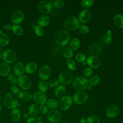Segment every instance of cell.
Instances as JSON below:
<instances>
[{"instance_id": "cell-5", "label": "cell", "mask_w": 123, "mask_h": 123, "mask_svg": "<svg viewBox=\"0 0 123 123\" xmlns=\"http://www.w3.org/2000/svg\"><path fill=\"white\" fill-rule=\"evenodd\" d=\"M73 75L68 70H63L59 74V80L62 85H68L73 80Z\"/></svg>"}, {"instance_id": "cell-15", "label": "cell", "mask_w": 123, "mask_h": 123, "mask_svg": "<svg viewBox=\"0 0 123 123\" xmlns=\"http://www.w3.org/2000/svg\"><path fill=\"white\" fill-rule=\"evenodd\" d=\"M91 12L87 10H82L78 15V20L82 23H85L88 22L91 18Z\"/></svg>"}, {"instance_id": "cell-19", "label": "cell", "mask_w": 123, "mask_h": 123, "mask_svg": "<svg viewBox=\"0 0 123 123\" xmlns=\"http://www.w3.org/2000/svg\"><path fill=\"white\" fill-rule=\"evenodd\" d=\"M10 67L8 63L1 62L0 63V75L5 76L9 74Z\"/></svg>"}, {"instance_id": "cell-3", "label": "cell", "mask_w": 123, "mask_h": 123, "mask_svg": "<svg viewBox=\"0 0 123 123\" xmlns=\"http://www.w3.org/2000/svg\"><path fill=\"white\" fill-rule=\"evenodd\" d=\"M88 80L84 77H77L73 81V86L74 90L81 92L86 90L88 86Z\"/></svg>"}, {"instance_id": "cell-49", "label": "cell", "mask_w": 123, "mask_h": 123, "mask_svg": "<svg viewBox=\"0 0 123 123\" xmlns=\"http://www.w3.org/2000/svg\"><path fill=\"white\" fill-rule=\"evenodd\" d=\"M3 28L6 30H10L12 28V26L9 24H6L3 26Z\"/></svg>"}, {"instance_id": "cell-38", "label": "cell", "mask_w": 123, "mask_h": 123, "mask_svg": "<svg viewBox=\"0 0 123 123\" xmlns=\"http://www.w3.org/2000/svg\"><path fill=\"white\" fill-rule=\"evenodd\" d=\"M7 79L13 84H16L18 83V78L16 75L13 73H11L7 76Z\"/></svg>"}, {"instance_id": "cell-11", "label": "cell", "mask_w": 123, "mask_h": 123, "mask_svg": "<svg viewBox=\"0 0 123 123\" xmlns=\"http://www.w3.org/2000/svg\"><path fill=\"white\" fill-rule=\"evenodd\" d=\"M87 95L83 92H78L73 96V100L77 104H81L85 103L87 99Z\"/></svg>"}, {"instance_id": "cell-48", "label": "cell", "mask_w": 123, "mask_h": 123, "mask_svg": "<svg viewBox=\"0 0 123 123\" xmlns=\"http://www.w3.org/2000/svg\"><path fill=\"white\" fill-rule=\"evenodd\" d=\"M26 123H36V120L33 117H29L27 119Z\"/></svg>"}, {"instance_id": "cell-14", "label": "cell", "mask_w": 123, "mask_h": 123, "mask_svg": "<svg viewBox=\"0 0 123 123\" xmlns=\"http://www.w3.org/2000/svg\"><path fill=\"white\" fill-rule=\"evenodd\" d=\"M24 18V13L21 10H16L14 11L11 16L12 21L16 25L21 23L23 21Z\"/></svg>"}, {"instance_id": "cell-31", "label": "cell", "mask_w": 123, "mask_h": 123, "mask_svg": "<svg viewBox=\"0 0 123 123\" xmlns=\"http://www.w3.org/2000/svg\"><path fill=\"white\" fill-rule=\"evenodd\" d=\"M62 54L66 58L71 59L74 55L73 50L68 47H64L62 49Z\"/></svg>"}, {"instance_id": "cell-37", "label": "cell", "mask_w": 123, "mask_h": 123, "mask_svg": "<svg viewBox=\"0 0 123 123\" xmlns=\"http://www.w3.org/2000/svg\"><path fill=\"white\" fill-rule=\"evenodd\" d=\"M87 122L88 123H100V119L97 115H91L87 117Z\"/></svg>"}, {"instance_id": "cell-28", "label": "cell", "mask_w": 123, "mask_h": 123, "mask_svg": "<svg viewBox=\"0 0 123 123\" xmlns=\"http://www.w3.org/2000/svg\"><path fill=\"white\" fill-rule=\"evenodd\" d=\"M80 42L78 38H73L70 43V48L73 50H77L80 47Z\"/></svg>"}, {"instance_id": "cell-27", "label": "cell", "mask_w": 123, "mask_h": 123, "mask_svg": "<svg viewBox=\"0 0 123 123\" xmlns=\"http://www.w3.org/2000/svg\"><path fill=\"white\" fill-rule=\"evenodd\" d=\"M39 111V107L37 104H32L29 108L28 113L32 117H34L37 115Z\"/></svg>"}, {"instance_id": "cell-57", "label": "cell", "mask_w": 123, "mask_h": 123, "mask_svg": "<svg viewBox=\"0 0 123 123\" xmlns=\"http://www.w3.org/2000/svg\"></svg>"}, {"instance_id": "cell-33", "label": "cell", "mask_w": 123, "mask_h": 123, "mask_svg": "<svg viewBox=\"0 0 123 123\" xmlns=\"http://www.w3.org/2000/svg\"><path fill=\"white\" fill-rule=\"evenodd\" d=\"M38 87L40 91L44 92H46L49 88V85L48 83L45 80L40 81L38 84Z\"/></svg>"}, {"instance_id": "cell-4", "label": "cell", "mask_w": 123, "mask_h": 123, "mask_svg": "<svg viewBox=\"0 0 123 123\" xmlns=\"http://www.w3.org/2000/svg\"><path fill=\"white\" fill-rule=\"evenodd\" d=\"M63 25L64 28L68 30H74L78 28L79 21L74 16H69L65 20Z\"/></svg>"}, {"instance_id": "cell-46", "label": "cell", "mask_w": 123, "mask_h": 123, "mask_svg": "<svg viewBox=\"0 0 123 123\" xmlns=\"http://www.w3.org/2000/svg\"><path fill=\"white\" fill-rule=\"evenodd\" d=\"M59 80L58 79H51L49 82V86L52 87H56L59 84Z\"/></svg>"}, {"instance_id": "cell-41", "label": "cell", "mask_w": 123, "mask_h": 123, "mask_svg": "<svg viewBox=\"0 0 123 123\" xmlns=\"http://www.w3.org/2000/svg\"><path fill=\"white\" fill-rule=\"evenodd\" d=\"M75 59L78 62H83L86 60V56L82 53H79L75 55Z\"/></svg>"}, {"instance_id": "cell-7", "label": "cell", "mask_w": 123, "mask_h": 123, "mask_svg": "<svg viewBox=\"0 0 123 123\" xmlns=\"http://www.w3.org/2000/svg\"><path fill=\"white\" fill-rule=\"evenodd\" d=\"M2 57L6 63H12L16 59V53L13 50L7 49L3 52Z\"/></svg>"}, {"instance_id": "cell-56", "label": "cell", "mask_w": 123, "mask_h": 123, "mask_svg": "<svg viewBox=\"0 0 123 123\" xmlns=\"http://www.w3.org/2000/svg\"><path fill=\"white\" fill-rule=\"evenodd\" d=\"M0 99H1V96H0Z\"/></svg>"}, {"instance_id": "cell-50", "label": "cell", "mask_w": 123, "mask_h": 123, "mask_svg": "<svg viewBox=\"0 0 123 123\" xmlns=\"http://www.w3.org/2000/svg\"><path fill=\"white\" fill-rule=\"evenodd\" d=\"M78 123H87V121L85 118H82Z\"/></svg>"}, {"instance_id": "cell-32", "label": "cell", "mask_w": 123, "mask_h": 123, "mask_svg": "<svg viewBox=\"0 0 123 123\" xmlns=\"http://www.w3.org/2000/svg\"><path fill=\"white\" fill-rule=\"evenodd\" d=\"M59 105V103L57 100L54 98L49 99L47 101V106L51 109H54L57 108Z\"/></svg>"}, {"instance_id": "cell-24", "label": "cell", "mask_w": 123, "mask_h": 123, "mask_svg": "<svg viewBox=\"0 0 123 123\" xmlns=\"http://www.w3.org/2000/svg\"><path fill=\"white\" fill-rule=\"evenodd\" d=\"M25 68L26 73L28 74H32L37 70V65L35 62H30L25 65Z\"/></svg>"}, {"instance_id": "cell-53", "label": "cell", "mask_w": 123, "mask_h": 123, "mask_svg": "<svg viewBox=\"0 0 123 123\" xmlns=\"http://www.w3.org/2000/svg\"><path fill=\"white\" fill-rule=\"evenodd\" d=\"M121 86H122V87L123 88V81L122 82V84H121Z\"/></svg>"}, {"instance_id": "cell-55", "label": "cell", "mask_w": 123, "mask_h": 123, "mask_svg": "<svg viewBox=\"0 0 123 123\" xmlns=\"http://www.w3.org/2000/svg\"><path fill=\"white\" fill-rule=\"evenodd\" d=\"M1 53H0V59H1Z\"/></svg>"}, {"instance_id": "cell-35", "label": "cell", "mask_w": 123, "mask_h": 123, "mask_svg": "<svg viewBox=\"0 0 123 123\" xmlns=\"http://www.w3.org/2000/svg\"><path fill=\"white\" fill-rule=\"evenodd\" d=\"M12 31L13 32L18 36H21L23 33V28L18 25H14L12 26Z\"/></svg>"}, {"instance_id": "cell-10", "label": "cell", "mask_w": 123, "mask_h": 123, "mask_svg": "<svg viewBox=\"0 0 123 123\" xmlns=\"http://www.w3.org/2000/svg\"><path fill=\"white\" fill-rule=\"evenodd\" d=\"M51 74V70L50 67L47 65L42 66L39 70L38 75L42 80L48 79Z\"/></svg>"}, {"instance_id": "cell-9", "label": "cell", "mask_w": 123, "mask_h": 123, "mask_svg": "<svg viewBox=\"0 0 123 123\" xmlns=\"http://www.w3.org/2000/svg\"><path fill=\"white\" fill-rule=\"evenodd\" d=\"M18 83L23 89L27 90L31 86V81L26 75H21L18 78Z\"/></svg>"}, {"instance_id": "cell-16", "label": "cell", "mask_w": 123, "mask_h": 123, "mask_svg": "<svg viewBox=\"0 0 123 123\" xmlns=\"http://www.w3.org/2000/svg\"><path fill=\"white\" fill-rule=\"evenodd\" d=\"M86 63L91 68H97L100 66V61L95 56H90L86 59Z\"/></svg>"}, {"instance_id": "cell-30", "label": "cell", "mask_w": 123, "mask_h": 123, "mask_svg": "<svg viewBox=\"0 0 123 123\" xmlns=\"http://www.w3.org/2000/svg\"><path fill=\"white\" fill-rule=\"evenodd\" d=\"M9 38L7 35L2 33L1 30H0V46H5L9 44Z\"/></svg>"}, {"instance_id": "cell-21", "label": "cell", "mask_w": 123, "mask_h": 123, "mask_svg": "<svg viewBox=\"0 0 123 123\" xmlns=\"http://www.w3.org/2000/svg\"><path fill=\"white\" fill-rule=\"evenodd\" d=\"M18 96L21 99L25 101L30 100L32 97L31 93L29 91L25 90L20 91L18 94Z\"/></svg>"}, {"instance_id": "cell-34", "label": "cell", "mask_w": 123, "mask_h": 123, "mask_svg": "<svg viewBox=\"0 0 123 123\" xmlns=\"http://www.w3.org/2000/svg\"><path fill=\"white\" fill-rule=\"evenodd\" d=\"M100 81V78L97 75H94L90 77L88 80V83L89 85L91 86H94L97 85Z\"/></svg>"}, {"instance_id": "cell-23", "label": "cell", "mask_w": 123, "mask_h": 123, "mask_svg": "<svg viewBox=\"0 0 123 123\" xmlns=\"http://www.w3.org/2000/svg\"><path fill=\"white\" fill-rule=\"evenodd\" d=\"M65 92V87L62 85H60L55 89V95L57 98H62L64 96Z\"/></svg>"}, {"instance_id": "cell-12", "label": "cell", "mask_w": 123, "mask_h": 123, "mask_svg": "<svg viewBox=\"0 0 123 123\" xmlns=\"http://www.w3.org/2000/svg\"><path fill=\"white\" fill-rule=\"evenodd\" d=\"M61 115L60 112L56 110H52L47 113V118L51 123H57L61 119Z\"/></svg>"}, {"instance_id": "cell-20", "label": "cell", "mask_w": 123, "mask_h": 123, "mask_svg": "<svg viewBox=\"0 0 123 123\" xmlns=\"http://www.w3.org/2000/svg\"><path fill=\"white\" fill-rule=\"evenodd\" d=\"M25 71L24 64L21 62H17L14 66V72L16 75H22Z\"/></svg>"}, {"instance_id": "cell-29", "label": "cell", "mask_w": 123, "mask_h": 123, "mask_svg": "<svg viewBox=\"0 0 123 123\" xmlns=\"http://www.w3.org/2000/svg\"><path fill=\"white\" fill-rule=\"evenodd\" d=\"M21 117L20 111L17 108L13 109L11 112L12 119L14 122L18 121Z\"/></svg>"}, {"instance_id": "cell-6", "label": "cell", "mask_w": 123, "mask_h": 123, "mask_svg": "<svg viewBox=\"0 0 123 123\" xmlns=\"http://www.w3.org/2000/svg\"><path fill=\"white\" fill-rule=\"evenodd\" d=\"M37 8L40 12L46 14L51 12L52 10V4L48 0H43L38 3Z\"/></svg>"}, {"instance_id": "cell-8", "label": "cell", "mask_w": 123, "mask_h": 123, "mask_svg": "<svg viewBox=\"0 0 123 123\" xmlns=\"http://www.w3.org/2000/svg\"><path fill=\"white\" fill-rule=\"evenodd\" d=\"M72 101V98L70 96H64L60 100L59 106L62 110H67L71 106Z\"/></svg>"}, {"instance_id": "cell-18", "label": "cell", "mask_w": 123, "mask_h": 123, "mask_svg": "<svg viewBox=\"0 0 123 123\" xmlns=\"http://www.w3.org/2000/svg\"><path fill=\"white\" fill-rule=\"evenodd\" d=\"M101 50V47L99 44H93L89 46L88 49V53L90 56H95L99 53Z\"/></svg>"}, {"instance_id": "cell-43", "label": "cell", "mask_w": 123, "mask_h": 123, "mask_svg": "<svg viewBox=\"0 0 123 123\" xmlns=\"http://www.w3.org/2000/svg\"><path fill=\"white\" fill-rule=\"evenodd\" d=\"M53 5L56 8H61L64 6V2L62 0H56L53 1Z\"/></svg>"}, {"instance_id": "cell-52", "label": "cell", "mask_w": 123, "mask_h": 123, "mask_svg": "<svg viewBox=\"0 0 123 123\" xmlns=\"http://www.w3.org/2000/svg\"><path fill=\"white\" fill-rule=\"evenodd\" d=\"M91 87H92V86H90V85H88V86H87V88H88V90H90L91 89Z\"/></svg>"}, {"instance_id": "cell-25", "label": "cell", "mask_w": 123, "mask_h": 123, "mask_svg": "<svg viewBox=\"0 0 123 123\" xmlns=\"http://www.w3.org/2000/svg\"><path fill=\"white\" fill-rule=\"evenodd\" d=\"M115 25L118 28H123V15L122 14L116 15L113 19Z\"/></svg>"}, {"instance_id": "cell-42", "label": "cell", "mask_w": 123, "mask_h": 123, "mask_svg": "<svg viewBox=\"0 0 123 123\" xmlns=\"http://www.w3.org/2000/svg\"><path fill=\"white\" fill-rule=\"evenodd\" d=\"M35 33L38 36H42L44 33V29L43 27L37 25L35 28Z\"/></svg>"}, {"instance_id": "cell-45", "label": "cell", "mask_w": 123, "mask_h": 123, "mask_svg": "<svg viewBox=\"0 0 123 123\" xmlns=\"http://www.w3.org/2000/svg\"><path fill=\"white\" fill-rule=\"evenodd\" d=\"M93 69L90 67H86L84 71V74L86 77H89L93 74Z\"/></svg>"}, {"instance_id": "cell-2", "label": "cell", "mask_w": 123, "mask_h": 123, "mask_svg": "<svg viewBox=\"0 0 123 123\" xmlns=\"http://www.w3.org/2000/svg\"><path fill=\"white\" fill-rule=\"evenodd\" d=\"M3 103L8 109H14L18 105V98L13 93L6 94L3 98Z\"/></svg>"}, {"instance_id": "cell-47", "label": "cell", "mask_w": 123, "mask_h": 123, "mask_svg": "<svg viewBox=\"0 0 123 123\" xmlns=\"http://www.w3.org/2000/svg\"><path fill=\"white\" fill-rule=\"evenodd\" d=\"M11 90L14 94H17L20 92V90L18 87L15 85H12L11 87Z\"/></svg>"}, {"instance_id": "cell-44", "label": "cell", "mask_w": 123, "mask_h": 123, "mask_svg": "<svg viewBox=\"0 0 123 123\" xmlns=\"http://www.w3.org/2000/svg\"><path fill=\"white\" fill-rule=\"evenodd\" d=\"M39 111L41 114L43 115H45L48 113V107L45 104L41 105V106L39 108Z\"/></svg>"}, {"instance_id": "cell-36", "label": "cell", "mask_w": 123, "mask_h": 123, "mask_svg": "<svg viewBox=\"0 0 123 123\" xmlns=\"http://www.w3.org/2000/svg\"><path fill=\"white\" fill-rule=\"evenodd\" d=\"M68 68L71 71H74L76 69V63L74 60L72 59H69L66 62Z\"/></svg>"}, {"instance_id": "cell-51", "label": "cell", "mask_w": 123, "mask_h": 123, "mask_svg": "<svg viewBox=\"0 0 123 123\" xmlns=\"http://www.w3.org/2000/svg\"><path fill=\"white\" fill-rule=\"evenodd\" d=\"M29 114H27V113H25V114H24V115H23V118H24V119H28V118H29Z\"/></svg>"}, {"instance_id": "cell-22", "label": "cell", "mask_w": 123, "mask_h": 123, "mask_svg": "<svg viewBox=\"0 0 123 123\" xmlns=\"http://www.w3.org/2000/svg\"><path fill=\"white\" fill-rule=\"evenodd\" d=\"M49 21L50 19L49 16L46 14H43L38 18V24L39 25L42 27H44L49 25Z\"/></svg>"}, {"instance_id": "cell-13", "label": "cell", "mask_w": 123, "mask_h": 123, "mask_svg": "<svg viewBox=\"0 0 123 123\" xmlns=\"http://www.w3.org/2000/svg\"><path fill=\"white\" fill-rule=\"evenodd\" d=\"M33 98L34 101L37 104L42 105L44 104L47 100L46 95L40 91H36L33 94Z\"/></svg>"}, {"instance_id": "cell-40", "label": "cell", "mask_w": 123, "mask_h": 123, "mask_svg": "<svg viewBox=\"0 0 123 123\" xmlns=\"http://www.w3.org/2000/svg\"><path fill=\"white\" fill-rule=\"evenodd\" d=\"M78 31L82 34H86L89 31V29L87 25H79L78 27Z\"/></svg>"}, {"instance_id": "cell-54", "label": "cell", "mask_w": 123, "mask_h": 123, "mask_svg": "<svg viewBox=\"0 0 123 123\" xmlns=\"http://www.w3.org/2000/svg\"><path fill=\"white\" fill-rule=\"evenodd\" d=\"M36 123H43L42 122H38Z\"/></svg>"}, {"instance_id": "cell-17", "label": "cell", "mask_w": 123, "mask_h": 123, "mask_svg": "<svg viewBox=\"0 0 123 123\" xmlns=\"http://www.w3.org/2000/svg\"><path fill=\"white\" fill-rule=\"evenodd\" d=\"M119 113V108L115 105H111L108 107L106 110V116L107 117H115Z\"/></svg>"}, {"instance_id": "cell-26", "label": "cell", "mask_w": 123, "mask_h": 123, "mask_svg": "<svg viewBox=\"0 0 123 123\" xmlns=\"http://www.w3.org/2000/svg\"><path fill=\"white\" fill-rule=\"evenodd\" d=\"M112 40V31L111 30H108L103 36L102 37V41L103 43L107 44L111 41Z\"/></svg>"}, {"instance_id": "cell-39", "label": "cell", "mask_w": 123, "mask_h": 123, "mask_svg": "<svg viewBox=\"0 0 123 123\" xmlns=\"http://www.w3.org/2000/svg\"><path fill=\"white\" fill-rule=\"evenodd\" d=\"M93 0H82L81 2V5L85 8H89L93 4Z\"/></svg>"}, {"instance_id": "cell-1", "label": "cell", "mask_w": 123, "mask_h": 123, "mask_svg": "<svg viewBox=\"0 0 123 123\" xmlns=\"http://www.w3.org/2000/svg\"><path fill=\"white\" fill-rule=\"evenodd\" d=\"M54 40L59 45H67L70 41V35L65 30L60 29L57 31L54 35Z\"/></svg>"}]
</instances>
